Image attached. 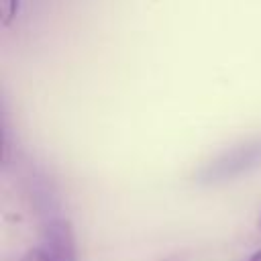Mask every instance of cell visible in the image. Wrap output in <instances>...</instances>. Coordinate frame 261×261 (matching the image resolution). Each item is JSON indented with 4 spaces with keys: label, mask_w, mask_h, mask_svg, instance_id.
Here are the masks:
<instances>
[{
    "label": "cell",
    "mask_w": 261,
    "mask_h": 261,
    "mask_svg": "<svg viewBox=\"0 0 261 261\" xmlns=\"http://www.w3.org/2000/svg\"><path fill=\"white\" fill-rule=\"evenodd\" d=\"M259 163H261V137L222 153L218 159H214L210 165L202 169L200 177L204 181H222L241 175L243 171H249Z\"/></svg>",
    "instance_id": "6da1fadb"
},
{
    "label": "cell",
    "mask_w": 261,
    "mask_h": 261,
    "mask_svg": "<svg viewBox=\"0 0 261 261\" xmlns=\"http://www.w3.org/2000/svg\"><path fill=\"white\" fill-rule=\"evenodd\" d=\"M41 247L51 257V261H77L75 237L67 220L55 218L45 226Z\"/></svg>",
    "instance_id": "7a4b0ae2"
},
{
    "label": "cell",
    "mask_w": 261,
    "mask_h": 261,
    "mask_svg": "<svg viewBox=\"0 0 261 261\" xmlns=\"http://www.w3.org/2000/svg\"><path fill=\"white\" fill-rule=\"evenodd\" d=\"M0 12H2V24L6 27L16 14V0H0Z\"/></svg>",
    "instance_id": "3957f363"
},
{
    "label": "cell",
    "mask_w": 261,
    "mask_h": 261,
    "mask_svg": "<svg viewBox=\"0 0 261 261\" xmlns=\"http://www.w3.org/2000/svg\"><path fill=\"white\" fill-rule=\"evenodd\" d=\"M20 261H51V257L45 253L43 247H37V249H31L29 253H24V257Z\"/></svg>",
    "instance_id": "277c9868"
},
{
    "label": "cell",
    "mask_w": 261,
    "mask_h": 261,
    "mask_svg": "<svg viewBox=\"0 0 261 261\" xmlns=\"http://www.w3.org/2000/svg\"><path fill=\"white\" fill-rule=\"evenodd\" d=\"M245 261H261V249H259V251H255V253H251Z\"/></svg>",
    "instance_id": "5b68a950"
},
{
    "label": "cell",
    "mask_w": 261,
    "mask_h": 261,
    "mask_svg": "<svg viewBox=\"0 0 261 261\" xmlns=\"http://www.w3.org/2000/svg\"><path fill=\"white\" fill-rule=\"evenodd\" d=\"M259 228H261V216H259Z\"/></svg>",
    "instance_id": "8992f818"
}]
</instances>
